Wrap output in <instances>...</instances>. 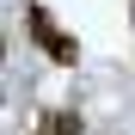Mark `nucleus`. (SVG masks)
<instances>
[{"mask_svg": "<svg viewBox=\"0 0 135 135\" xmlns=\"http://www.w3.org/2000/svg\"><path fill=\"white\" fill-rule=\"evenodd\" d=\"M25 18H31V43H37V49L49 55L55 68H74V61H80V43L68 37V31H55V18H49V12L37 6V0L25 6Z\"/></svg>", "mask_w": 135, "mask_h": 135, "instance_id": "f257e3e1", "label": "nucleus"}, {"mask_svg": "<svg viewBox=\"0 0 135 135\" xmlns=\"http://www.w3.org/2000/svg\"><path fill=\"white\" fill-rule=\"evenodd\" d=\"M37 135H80V117L74 110H49V117L37 123Z\"/></svg>", "mask_w": 135, "mask_h": 135, "instance_id": "f03ea898", "label": "nucleus"}]
</instances>
